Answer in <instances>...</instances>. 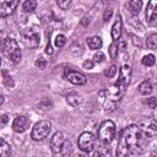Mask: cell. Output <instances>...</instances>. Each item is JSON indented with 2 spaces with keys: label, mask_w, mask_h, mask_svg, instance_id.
Masks as SVG:
<instances>
[{
  "label": "cell",
  "mask_w": 157,
  "mask_h": 157,
  "mask_svg": "<svg viewBox=\"0 0 157 157\" xmlns=\"http://www.w3.org/2000/svg\"><path fill=\"white\" fill-rule=\"evenodd\" d=\"M146 141L147 140H146L142 130L140 129V126L131 124L124 129L121 140H120V145L125 146L129 150V153L139 155V153L144 152Z\"/></svg>",
  "instance_id": "6da1fadb"
},
{
  "label": "cell",
  "mask_w": 157,
  "mask_h": 157,
  "mask_svg": "<svg viewBox=\"0 0 157 157\" xmlns=\"http://www.w3.org/2000/svg\"><path fill=\"white\" fill-rule=\"evenodd\" d=\"M1 49L4 55L12 63H18L22 58V52L20 49L18 43L12 38H6L2 40Z\"/></svg>",
  "instance_id": "7a4b0ae2"
},
{
  "label": "cell",
  "mask_w": 157,
  "mask_h": 157,
  "mask_svg": "<svg viewBox=\"0 0 157 157\" xmlns=\"http://www.w3.org/2000/svg\"><path fill=\"white\" fill-rule=\"evenodd\" d=\"M52 129V123L49 120H39L38 123L34 124L32 132H31V137L34 141H42L44 140L48 135L49 131Z\"/></svg>",
  "instance_id": "3957f363"
},
{
  "label": "cell",
  "mask_w": 157,
  "mask_h": 157,
  "mask_svg": "<svg viewBox=\"0 0 157 157\" xmlns=\"http://www.w3.org/2000/svg\"><path fill=\"white\" fill-rule=\"evenodd\" d=\"M115 136V124L112 120H104L98 129V137L102 142L109 144Z\"/></svg>",
  "instance_id": "277c9868"
},
{
  "label": "cell",
  "mask_w": 157,
  "mask_h": 157,
  "mask_svg": "<svg viewBox=\"0 0 157 157\" xmlns=\"http://www.w3.org/2000/svg\"><path fill=\"white\" fill-rule=\"evenodd\" d=\"M140 129L142 130L147 141H151L157 137V120L152 118H146L140 123Z\"/></svg>",
  "instance_id": "5b68a950"
},
{
  "label": "cell",
  "mask_w": 157,
  "mask_h": 157,
  "mask_svg": "<svg viewBox=\"0 0 157 157\" xmlns=\"http://www.w3.org/2000/svg\"><path fill=\"white\" fill-rule=\"evenodd\" d=\"M77 146L83 152H91L94 146V136L92 132L85 131L77 139Z\"/></svg>",
  "instance_id": "8992f818"
},
{
  "label": "cell",
  "mask_w": 157,
  "mask_h": 157,
  "mask_svg": "<svg viewBox=\"0 0 157 157\" xmlns=\"http://www.w3.org/2000/svg\"><path fill=\"white\" fill-rule=\"evenodd\" d=\"M125 90H126V87L123 86V85H120V83L117 81L115 83L110 85V86L104 91V93H105V98L117 102V101H119V99L124 96Z\"/></svg>",
  "instance_id": "52a82bcc"
},
{
  "label": "cell",
  "mask_w": 157,
  "mask_h": 157,
  "mask_svg": "<svg viewBox=\"0 0 157 157\" xmlns=\"http://www.w3.org/2000/svg\"><path fill=\"white\" fill-rule=\"evenodd\" d=\"M23 38H25V43L27 47L29 48H36L39 45L40 43V36H39V32L36 27L33 28H28L25 34H23Z\"/></svg>",
  "instance_id": "ba28073f"
},
{
  "label": "cell",
  "mask_w": 157,
  "mask_h": 157,
  "mask_svg": "<svg viewBox=\"0 0 157 157\" xmlns=\"http://www.w3.org/2000/svg\"><path fill=\"white\" fill-rule=\"evenodd\" d=\"M64 76H65V78H66L67 81H70V82L74 83V85L81 86V85H85V83L87 82V78H86V76H85L83 74H81V72H78V71L70 70V69H65Z\"/></svg>",
  "instance_id": "9c48e42d"
},
{
  "label": "cell",
  "mask_w": 157,
  "mask_h": 157,
  "mask_svg": "<svg viewBox=\"0 0 157 157\" xmlns=\"http://www.w3.org/2000/svg\"><path fill=\"white\" fill-rule=\"evenodd\" d=\"M146 20L151 26H157V0H150L146 7Z\"/></svg>",
  "instance_id": "30bf717a"
},
{
  "label": "cell",
  "mask_w": 157,
  "mask_h": 157,
  "mask_svg": "<svg viewBox=\"0 0 157 157\" xmlns=\"http://www.w3.org/2000/svg\"><path fill=\"white\" fill-rule=\"evenodd\" d=\"M18 4H20V0H4L0 6V16L6 17V16L12 15L15 10L17 9Z\"/></svg>",
  "instance_id": "8fae6325"
},
{
  "label": "cell",
  "mask_w": 157,
  "mask_h": 157,
  "mask_svg": "<svg viewBox=\"0 0 157 157\" xmlns=\"http://www.w3.org/2000/svg\"><path fill=\"white\" fill-rule=\"evenodd\" d=\"M29 119L23 117V115H17L15 119H13V123H12V129L16 131V132H25L28 128H29Z\"/></svg>",
  "instance_id": "7c38bea8"
},
{
  "label": "cell",
  "mask_w": 157,
  "mask_h": 157,
  "mask_svg": "<svg viewBox=\"0 0 157 157\" xmlns=\"http://www.w3.org/2000/svg\"><path fill=\"white\" fill-rule=\"evenodd\" d=\"M64 142H65V139H64L63 132L56 131V132L52 136V139H50V147H52V151H53L54 153L61 152L63 146H64Z\"/></svg>",
  "instance_id": "4fadbf2b"
},
{
  "label": "cell",
  "mask_w": 157,
  "mask_h": 157,
  "mask_svg": "<svg viewBox=\"0 0 157 157\" xmlns=\"http://www.w3.org/2000/svg\"><path fill=\"white\" fill-rule=\"evenodd\" d=\"M130 78H131V67L125 64V65H123V67L120 69L118 82H119L120 85L128 87V85L130 83Z\"/></svg>",
  "instance_id": "5bb4252c"
},
{
  "label": "cell",
  "mask_w": 157,
  "mask_h": 157,
  "mask_svg": "<svg viewBox=\"0 0 157 157\" xmlns=\"http://www.w3.org/2000/svg\"><path fill=\"white\" fill-rule=\"evenodd\" d=\"M121 29H123V21H121V17L118 15L115 22L112 26V32H110L112 38H113L114 42L118 40V39H120V37H121Z\"/></svg>",
  "instance_id": "9a60e30c"
},
{
  "label": "cell",
  "mask_w": 157,
  "mask_h": 157,
  "mask_svg": "<svg viewBox=\"0 0 157 157\" xmlns=\"http://www.w3.org/2000/svg\"><path fill=\"white\" fill-rule=\"evenodd\" d=\"M66 102H67L71 107H78V105L82 103V98H81V96H80L78 93H76V92H71V93L67 94V97H66Z\"/></svg>",
  "instance_id": "2e32d148"
},
{
  "label": "cell",
  "mask_w": 157,
  "mask_h": 157,
  "mask_svg": "<svg viewBox=\"0 0 157 157\" xmlns=\"http://www.w3.org/2000/svg\"><path fill=\"white\" fill-rule=\"evenodd\" d=\"M129 11L132 15H137L142 9V0H130L128 4Z\"/></svg>",
  "instance_id": "e0dca14e"
},
{
  "label": "cell",
  "mask_w": 157,
  "mask_h": 157,
  "mask_svg": "<svg viewBox=\"0 0 157 157\" xmlns=\"http://www.w3.org/2000/svg\"><path fill=\"white\" fill-rule=\"evenodd\" d=\"M87 45L90 49H101L102 47V39L98 36H93L87 39Z\"/></svg>",
  "instance_id": "ac0fdd59"
},
{
  "label": "cell",
  "mask_w": 157,
  "mask_h": 157,
  "mask_svg": "<svg viewBox=\"0 0 157 157\" xmlns=\"http://www.w3.org/2000/svg\"><path fill=\"white\" fill-rule=\"evenodd\" d=\"M137 90H139V92H140L141 94L147 96V94H150V93L152 92V85H151V82H150V81L145 80V81H142V82L139 85Z\"/></svg>",
  "instance_id": "d6986e66"
},
{
  "label": "cell",
  "mask_w": 157,
  "mask_h": 157,
  "mask_svg": "<svg viewBox=\"0 0 157 157\" xmlns=\"http://www.w3.org/2000/svg\"><path fill=\"white\" fill-rule=\"evenodd\" d=\"M0 156L1 157L11 156V146L4 139H0Z\"/></svg>",
  "instance_id": "ffe728a7"
},
{
  "label": "cell",
  "mask_w": 157,
  "mask_h": 157,
  "mask_svg": "<svg viewBox=\"0 0 157 157\" xmlns=\"http://www.w3.org/2000/svg\"><path fill=\"white\" fill-rule=\"evenodd\" d=\"M146 47L148 49H157V33H150L147 36Z\"/></svg>",
  "instance_id": "44dd1931"
},
{
  "label": "cell",
  "mask_w": 157,
  "mask_h": 157,
  "mask_svg": "<svg viewBox=\"0 0 157 157\" xmlns=\"http://www.w3.org/2000/svg\"><path fill=\"white\" fill-rule=\"evenodd\" d=\"M37 7V1L36 0H26L22 4V10L25 12H33Z\"/></svg>",
  "instance_id": "7402d4cb"
},
{
  "label": "cell",
  "mask_w": 157,
  "mask_h": 157,
  "mask_svg": "<svg viewBox=\"0 0 157 157\" xmlns=\"http://www.w3.org/2000/svg\"><path fill=\"white\" fill-rule=\"evenodd\" d=\"M155 63H156V59H155L153 54H147L142 58V64L145 66H152V65H155Z\"/></svg>",
  "instance_id": "603a6c76"
},
{
  "label": "cell",
  "mask_w": 157,
  "mask_h": 157,
  "mask_svg": "<svg viewBox=\"0 0 157 157\" xmlns=\"http://www.w3.org/2000/svg\"><path fill=\"white\" fill-rule=\"evenodd\" d=\"M65 42H66L65 36H64V34H58V36L55 37L54 44H55V47H56V48H63V47H64V44H65Z\"/></svg>",
  "instance_id": "cb8c5ba5"
},
{
  "label": "cell",
  "mask_w": 157,
  "mask_h": 157,
  "mask_svg": "<svg viewBox=\"0 0 157 157\" xmlns=\"http://www.w3.org/2000/svg\"><path fill=\"white\" fill-rule=\"evenodd\" d=\"M117 71H118L117 65H112L108 70H105V71H104V76H105V77H108V78H113V77L115 76Z\"/></svg>",
  "instance_id": "d4e9b609"
},
{
  "label": "cell",
  "mask_w": 157,
  "mask_h": 157,
  "mask_svg": "<svg viewBox=\"0 0 157 157\" xmlns=\"http://www.w3.org/2000/svg\"><path fill=\"white\" fill-rule=\"evenodd\" d=\"M118 45L115 44V43H112L110 45H109V56L112 58V59H115L117 58V55H118Z\"/></svg>",
  "instance_id": "484cf974"
},
{
  "label": "cell",
  "mask_w": 157,
  "mask_h": 157,
  "mask_svg": "<svg viewBox=\"0 0 157 157\" xmlns=\"http://www.w3.org/2000/svg\"><path fill=\"white\" fill-rule=\"evenodd\" d=\"M2 75H4V83H5L7 87L12 88V87H13V81H12V77H11V76H9V75L6 74V71H2Z\"/></svg>",
  "instance_id": "4316f807"
},
{
  "label": "cell",
  "mask_w": 157,
  "mask_h": 157,
  "mask_svg": "<svg viewBox=\"0 0 157 157\" xmlns=\"http://www.w3.org/2000/svg\"><path fill=\"white\" fill-rule=\"evenodd\" d=\"M56 2L61 10H67L71 5V0H56Z\"/></svg>",
  "instance_id": "83f0119b"
},
{
  "label": "cell",
  "mask_w": 157,
  "mask_h": 157,
  "mask_svg": "<svg viewBox=\"0 0 157 157\" xmlns=\"http://www.w3.org/2000/svg\"><path fill=\"white\" fill-rule=\"evenodd\" d=\"M112 15H113V9H112V7H107V9L104 10V13H103V21H104V22L109 21L110 17H112Z\"/></svg>",
  "instance_id": "f1b7e54d"
},
{
  "label": "cell",
  "mask_w": 157,
  "mask_h": 157,
  "mask_svg": "<svg viewBox=\"0 0 157 157\" xmlns=\"http://www.w3.org/2000/svg\"><path fill=\"white\" fill-rule=\"evenodd\" d=\"M104 59H105V56L102 52H97L93 55V61L94 63H102V61H104Z\"/></svg>",
  "instance_id": "f546056e"
},
{
  "label": "cell",
  "mask_w": 157,
  "mask_h": 157,
  "mask_svg": "<svg viewBox=\"0 0 157 157\" xmlns=\"http://www.w3.org/2000/svg\"><path fill=\"white\" fill-rule=\"evenodd\" d=\"M39 107H42L43 109H50V107H52V102H50V99H48V98H43L42 99V102L39 103Z\"/></svg>",
  "instance_id": "4dcf8cb0"
},
{
  "label": "cell",
  "mask_w": 157,
  "mask_h": 157,
  "mask_svg": "<svg viewBox=\"0 0 157 157\" xmlns=\"http://www.w3.org/2000/svg\"><path fill=\"white\" fill-rule=\"evenodd\" d=\"M147 105H148L150 108H152V109L157 108V98H156V97L148 98V99H147Z\"/></svg>",
  "instance_id": "1f68e13d"
},
{
  "label": "cell",
  "mask_w": 157,
  "mask_h": 157,
  "mask_svg": "<svg viewBox=\"0 0 157 157\" xmlns=\"http://www.w3.org/2000/svg\"><path fill=\"white\" fill-rule=\"evenodd\" d=\"M36 66L39 67V69H44V67L47 66V61H45V59H43V58L37 59V60H36Z\"/></svg>",
  "instance_id": "d6a6232c"
},
{
  "label": "cell",
  "mask_w": 157,
  "mask_h": 157,
  "mask_svg": "<svg viewBox=\"0 0 157 157\" xmlns=\"http://www.w3.org/2000/svg\"><path fill=\"white\" fill-rule=\"evenodd\" d=\"M93 60H86L83 61V69L86 70H90V69H93Z\"/></svg>",
  "instance_id": "836d02e7"
},
{
  "label": "cell",
  "mask_w": 157,
  "mask_h": 157,
  "mask_svg": "<svg viewBox=\"0 0 157 157\" xmlns=\"http://www.w3.org/2000/svg\"><path fill=\"white\" fill-rule=\"evenodd\" d=\"M130 37L132 38V43H134L135 45H137V47H141V42H140V39H139L136 36H134V34H130Z\"/></svg>",
  "instance_id": "e575fe53"
},
{
  "label": "cell",
  "mask_w": 157,
  "mask_h": 157,
  "mask_svg": "<svg viewBox=\"0 0 157 157\" xmlns=\"http://www.w3.org/2000/svg\"><path fill=\"white\" fill-rule=\"evenodd\" d=\"M45 53H47V54H49V55H52V54H53V48H52V44H50V42L47 44V48H45Z\"/></svg>",
  "instance_id": "d590c367"
},
{
  "label": "cell",
  "mask_w": 157,
  "mask_h": 157,
  "mask_svg": "<svg viewBox=\"0 0 157 157\" xmlns=\"http://www.w3.org/2000/svg\"><path fill=\"white\" fill-rule=\"evenodd\" d=\"M7 120H9V117H7L6 114H4V115L1 117V126H4V125L7 123Z\"/></svg>",
  "instance_id": "8d00e7d4"
},
{
  "label": "cell",
  "mask_w": 157,
  "mask_h": 157,
  "mask_svg": "<svg viewBox=\"0 0 157 157\" xmlns=\"http://www.w3.org/2000/svg\"><path fill=\"white\" fill-rule=\"evenodd\" d=\"M88 23H90V17H87V16L83 17L82 21H81V25H82V26H87Z\"/></svg>",
  "instance_id": "74e56055"
},
{
  "label": "cell",
  "mask_w": 157,
  "mask_h": 157,
  "mask_svg": "<svg viewBox=\"0 0 157 157\" xmlns=\"http://www.w3.org/2000/svg\"><path fill=\"white\" fill-rule=\"evenodd\" d=\"M118 48H119L120 50H123V52H124V49H125V42H124V40H120V42H119Z\"/></svg>",
  "instance_id": "f35d334b"
},
{
  "label": "cell",
  "mask_w": 157,
  "mask_h": 157,
  "mask_svg": "<svg viewBox=\"0 0 157 157\" xmlns=\"http://www.w3.org/2000/svg\"><path fill=\"white\" fill-rule=\"evenodd\" d=\"M155 119L157 120V108H156V112H155Z\"/></svg>",
  "instance_id": "ab89813d"
}]
</instances>
